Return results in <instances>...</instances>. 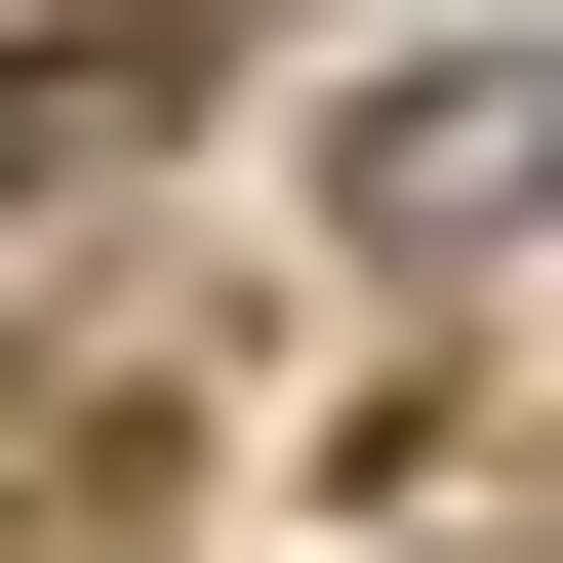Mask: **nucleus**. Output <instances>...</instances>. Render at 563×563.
I'll list each match as a JSON object with an SVG mask.
<instances>
[{
	"mask_svg": "<svg viewBox=\"0 0 563 563\" xmlns=\"http://www.w3.org/2000/svg\"><path fill=\"white\" fill-rule=\"evenodd\" d=\"M523 201H563V81H402L363 121V242H523Z\"/></svg>",
	"mask_w": 563,
	"mask_h": 563,
	"instance_id": "nucleus-1",
	"label": "nucleus"
},
{
	"mask_svg": "<svg viewBox=\"0 0 563 563\" xmlns=\"http://www.w3.org/2000/svg\"><path fill=\"white\" fill-rule=\"evenodd\" d=\"M162 121H201V41H0V242H41L81 162H162Z\"/></svg>",
	"mask_w": 563,
	"mask_h": 563,
	"instance_id": "nucleus-2",
	"label": "nucleus"
}]
</instances>
